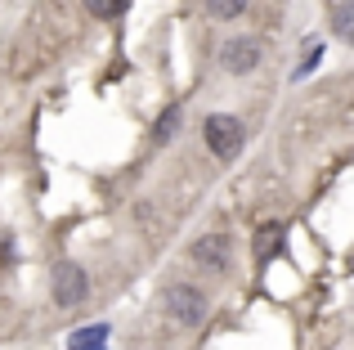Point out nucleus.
Here are the masks:
<instances>
[{
    "label": "nucleus",
    "mask_w": 354,
    "mask_h": 350,
    "mask_svg": "<svg viewBox=\"0 0 354 350\" xmlns=\"http://www.w3.org/2000/svg\"><path fill=\"white\" fill-rule=\"evenodd\" d=\"M202 135H207V149L216 153L220 162H234L242 153V144H247V131H242L238 117L229 113H211L207 122H202Z\"/></svg>",
    "instance_id": "nucleus-1"
},
{
    "label": "nucleus",
    "mask_w": 354,
    "mask_h": 350,
    "mask_svg": "<svg viewBox=\"0 0 354 350\" xmlns=\"http://www.w3.org/2000/svg\"><path fill=\"white\" fill-rule=\"evenodd\" d=\"M166 315H171L175 324H184V328H198L202 319H207V297H202L198 288L175 283V288L166 292Z\"/></svg>",
    "instance_id": "nucleus-2"
},
{
    "label": "nucleus",
    "mask_w": 354,
    "mask_h": 350,
    "mask_svg": "<svg viewBox=\"0 0 354 350\" xmlns=\"http://www.w3.org/2000/svg\"><path fill=\"white\" fill-rule=\"evenodd\" d=\"M86 297H90L86 270H81V265H72V261H63L59 270H54V301H59V306H68V310H77Z\"/></svg>",
    "instance_id": "nucleus-3"
},
{
    "label": "nucleus",
    "mask_w": 354,
    "mask_h": 350,
    "mask_svg": "<svg viewBox=\"0 0 354 350\" xmlns=\"http://www.w3.org/2000/svg\"><path fill=\"white\" fill-rule=\"evenodd\" d=\"M220 63H225L234 77H242V72H256L260 68V45L251 41V36H238V41H229L225 50H220Z\"/></svg>",
    "instance_id": "nucleus-4"
},
{
    "label": "nucleus",
    "mask_w": 354,
    "mask_h": 350,
    "mask_svg": "<svg viewBox=\"0 0 354 350\" xmlns=\"http://www.w3.org/2000/svg\"><path fill=\"white\" fill-rule=\"evenodd\" d=\"M229 252H234V247H229L225 234H207V238L193 243V261L198 265H229Z\"/></svg>",
    "instance_id": "nucleus-5"
},
{
    "label": "nucleus",
    "mask_w": 354,
    "mask_h": 350,
    "mask_svg": "<svg viewBox=\"0 0 354 350\" xmlns=\"http://www.w3.org/2000/svg\"><path fill=\"white\" fill-rule=\"evenodd\" d=\"M278 252H283V225H265V229H256V261H260V265H269Z\"/></svg>",
    "instance_id": "nucleus-6"
},
{
    "label": "nucleus",
    "mask_w": 354,
    "mask_h": 350,
    "mask_svg": "<svg viewBox=\"0 0 354 350\" xmlns=\"http://www.w3.org/2000/svg\"><path fill=\"white\" fill-rule=\"evenodd\" d=\"M332 32H337L346 45H354V0H350V5H337V14H332Z\"/></svg>",
    "instance_id": "nucleus-7"
},
{
    "label": "nucleus",
    "mask_w": 354,
    "mask_h": 350,
    "mask_svg": "<svg viewBox=\"0 0 354 350\" xmlns=\"http://www.w3.org/2000/svg\"><path fill=\"white\" fill-rule=\"evenodd\" d=\"M108 337V328L104 324H95V328H86V333H72V350H95L99 342Z\"/></svg>",
    "instance_id": "nucleus-8"
},
{
    "label": "nucleus",
    "mask_w": 354,
    "mask_h": 350,
    "mask_svg": "<svg viewBox=\"0 0 354 350\" xmlns=\"http://www.w3.org/2000/svg\"><path fill=\"white\" fill-rule=\"evenodd\" d=\"M207 9L220 18V23H229V18H238L242 9H247V0H207Z\"/></svg>",
    "instance_id": "nucleus-9"
},
{
    "label": "nucleus",
    "mask_w": 354,
    "mask_h": 350,
    "mask_svg": "<svg viewBox=\"0 0 354 350\" xmlns=\"http://www.w3.org/2000/svg\"><path fill=\"white\" fill-rule=\"evenodd\" d=\"M86 9L95 18H117L121 9H126V0H86Z\"/></svg>",
    "instance_id": "nucleus-10"
},
{
    "label": "nucleus",
    "mask_w": 354,
    "mask_h": 350,
    "mask_svg": "<svg viewBox=\"0 0 354 350\" xmlns=\"http://www.w3.org/2000/svg\"><path fill=\"white\" fill-rule=\"evenodd\" d=\"M175 117H180V108H166V113H162V122H157V131H153V140H157V144H166V140H171Z\"/></svg>",
    "instance_id": "nucleus-11"
}]
</instances>
